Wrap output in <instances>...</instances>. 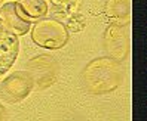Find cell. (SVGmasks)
<instances>
[{
  "label": "cell",
  "mask_w": 147,
  "mask_h": 121,
  "mask_svg": "<svg viewBox=\"0 0 147 121\" xmlns=\"http://www.w3.org/2000/svg\"><path fill=\"white\" fill-rule=\"evenodd\" d=\"M85 84L92 93H109L122 81V66L113 58L95 59L83 72Z\"/></svg>",
  "instance_id": "6da1fadb"
},
{
  "label": "cell",
  "mask_w": 147,
  "mask_h": 121,
  "mask_svg": "<svg viewBox=\"0 0 147 121\" xmlns=\"http://www.w3.org/2000/svg\"><path fill=\"white\" fill-rule=\"evenodd\" d=\"M30 30L34 45L49 50L64 47L70 39V31L65 24L57 18H40Z\"/></svg>",
  "instance_id": "7a4b0ae2"
},
{
  "label": "cell",
  "mask_w": 147,
  "mask_h": 121,
  "mask_svg": "<svg viewBox=\"0 0 147 121\" xmlns=\"http://www.w3.org/2000/svg\"><path fill=\"white\" fill-rule=\"evenodd\" d=\"M34 77L28 71H15L0 83V98L5 102L18 103L33 90Z\"/></svg>",
  "instance_id": "3957f363"
},
{
  "label": "cell",
  "mask_w": 147,
  "mask_h": 121,
  "mask_svg": "<svg viewBox=\"0 0 147 121\" xmlns=\"http://www.w3.org/2000/svg\"><path fill=\"white\" fill-rule=\"evenodd\" d=\"M123 22H113L109 25L104 34V43L107 53L113 59H125L129 50V37Z\"/></svg>",
  "instance_id": "277c9868"
},
{
  "label": "cell",
  "mask_w": 147,
  "mask_h": 121,
  "mask_svg": "<svg viewBox=\"0 0 147 121\" xmlns=\"http://www.w3.org/2000/svg\"><path fill=\"white\" fill-rule=\"evenodd\" d=\"M0 21L5 25V28L16 37L25 36L31 28V21L27 19L20 12L15 2H7L2 5V7H0Z\"/></svg>",
  "instance_id": "5b68a950"
},
{
  "label": "cell",
  "mask_w": 147,
  "mask_h": 121,
  "mask_svg": "<svg viewBox=\"0 0 147 121\" xmlns=\"http://www.w3.org/2000/svg\"><path fill=\"white\" fill-rule=\"evenodd\" d=\"M20 52V40L9 33L0 21V77L9 71Z\"/></svg>",
  "instance_id": "8992f818"
},
{
  "label": "cell",
  "mask_w": 147,
  "mask_h": 121,
  "mask_svg": "<svg viewBox=\"0 0 147 121\" xmlns=\"http://www.w3.org/2000/svg\"><path fill=\"white\" fill-rule=\"evenodd\" d=\"M104 13L113 22H129L131 15V0H107L104 5Z\"/></svg>",
  "instance_id": "52a82bcc"
},
{
  "label": "cell",
  "mask_w": 147,
  "mask_h": 121,
  "mask_svg": "<svg viewBox=\"0 0 147 121\" xmlns=\"http://www.w3.org/2000/svg\"><path fill=\"white\" fill-rule=\"evenodd\" d=\"M15 3L18 6L20 12L30 21L45 18L49 11L46 0H16Z\"/></svg>",
  "instance_id": "ba28073f"
},
{
  "label": "cell",
  "mask_w": 147,
  "mask_h": 121,
  "mask_svg": "<svg viewBox=\"0 0 147 121\" xmlns=\"http://www.w3.org/2000/svg\"><path fill=\"white\" fill-rule=\"evenodd\" d=\"M49 2L52 5V9L58 12L61 16L76 11L74 7L77 5V0H49Z\"/></svg>",
  "instance_id": "9c48e42d"
},
{
  "label": "cell",
  "mask_w": 147,
  "mask_h": 121,
  "mask_svg": "<svg viewBox=\"0 0 147 121\" xmlns=\"http://www.w3.org/2000/svg\"><path fill=\"white\" fill-rule=\"evenodd\" d=\"M3 118H6V109L2 103H0V120H3Z\"/></svg>",
  "instance_id": "30bf717a"
},
{
  "label": "cell",
  "mask_w": 147,
  "mask_h": 121,
  "mask_svg": "<svg viewBox=\"0 0 147 121\" xmlns=\"http://www.w3.org/2000/svg\"><path fill=\"white\" fill-rule=\"evenodd\" d=\"M5 3V0H0V7H2V5Z\"/></svg>",
  "instance_id": "8fae6325"
}]
</instances>
